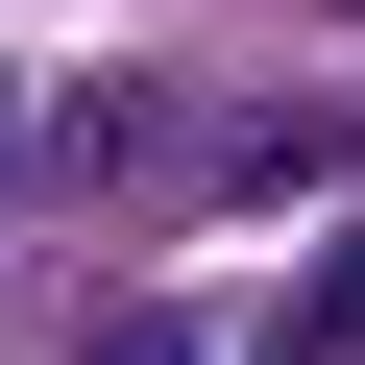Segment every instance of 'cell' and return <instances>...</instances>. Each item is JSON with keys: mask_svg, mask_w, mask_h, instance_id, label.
<instances>
[{"mask_svg": "<svg viewBox=\"0 0 365 365\" xmlns=\"http://www.w3.org/2000/svg\"><path fill=\"white\" fill-rule=\"evenodd\" d=\"M220 195H244V220H292V195H365V122H317V98H292V122H244V170H220Z\"/></svg>", "mask_w": 365, "mask_h": 365, "instance_id": "obj_1", "label": "cell"}, {"mask_svg": "<svg viewBox=\"0 0 365 365\" xmlns=\"http://www.w3.org/2000/svg\"><path fill=\"white\" fill-rule=\"evenodd\" d=\"M268 365H365V220L317 244V292H292V341H268Z\"/></svg>", "mask_w": 365, "mask_h": 365, "instance_id": "obj_2", "label": "cell"}, {"mask_svg": "<svg viewBox=\"0 0 365 365\" xmlns=\"http://www.w3.org/2000/svg\"><path fill=\"white\" fill-rule=\"evenodd\" d=\"M73 365H195V317H98V341H73Z\"/></svg>", "mask_w": 365, "mask_h": 365, "instance_id": "obj_3", "label": "cell"}]
</instances>
